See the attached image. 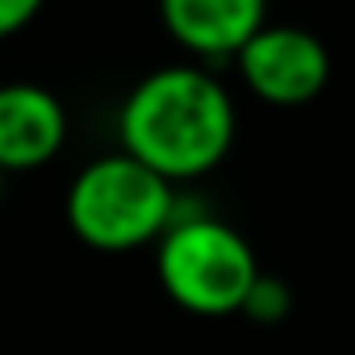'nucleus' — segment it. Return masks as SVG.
I'll return each instance as SVG.
<instances>
[{"label":"nucleus","instance_id":"obj_1","mask_svg":"<svg viewBox=\"0 0 355 355\" xmlns=\"http://www.w3.org/2000/svg\"><path fill=\"white\" fill-rule=\"evenodd\" d=\"M239 113L218 76L193 63H171L142 76L117 113L121 150L146 163L167 184L214 171L234 146Z\"/></svg>","mask_w":355,"mask_h":355},{"label":"nucleus","instance_id":"obj_2","mask_svg":"<svg viewBox=\"0 0 355 355\" xmlns=\"http://www.w3.org/2000/svg\"><path fill=\"white\" fill-rule=\"evenodd\" d=\"M175 222V189L125 150L92 159L67 189V226L92 251H138Z\"/></svg>","mask_w":355,"mask_h":355},{"label":"nucleus","instance_id":"obj_3","mask_svg":"<svg viewBox=\"0 0 355 355\" xmlns=\"http://www.w3.org/2000/svg\"><path fill=\"white\" fill-rule=\"evenodd\" d=\"M155 263H159L163 293L180 309L201 318L243 313V301L259 280V263L247 239L234 226L205 214L197 218L175 214V222L159 239Z\"/></svg>","mask_w":355,"mask_h":355},{"label":"nucleus","instance_id":"obj_4","mask_svg":"<svg viewBox=\"0 0 355 355\" xmlns=\"http://www.w3.org/2000/svg\"><path fill=\"white\" fill-rule=\"evenodd\" d=\"M239 76L243 84L280 109L293 105H309L313 96H322V88L330 84V51L318 34L301 30V26H263L239 55Z\"/></svg>","mask_w":355,"mask_h":355},{"label":"nucleus","instance_id":"obj_5","mask_svg":"<svg viewBox=\"0 0 355 355\" xmlns=\"http://www.w3.org/2000/svg\"><path fill=\"white\" fill-rule=\"evenodd\" d=\"M67 142L63 101L30 80L0 84V171H34Z\"/></svg>","mask_w":355,"mask_h":355},{"label":"nucleus","instance_id":"obj_6","mask_svg":"<svg viewBox=\"0 0 355 355\" xmlns=\"http://www.w3.org/2000/svg\"><path fill=\"white\" fill-rule=\"evenodd\" d=\"M159 17L189 55L234 59L268 26V0H159Z\"/></svg>","mask_w":355,"mask_h":355},{"label":"nucleus","instance_id":"obj_7","mask_svg":"<svg viewBox=\"0 0 355 355\" xmlns=\"http://www.w3.org/2000/svg\"><path fill=\"white\" fill-rule=\"evenodd\" d=\"M288 309H293V293H288V284L276 280V276H263V272H259V280L251 284V293H247V301H243V313H247L251 322L272 326V322H284Z\"/></svg>","mask_w":355,"mask_h":355},{"label":"nucleus","instance_id":"obj_8","mask_svg":"<svg viewBox=\"0 0 355 355\" xmlns=\"http://www.w3.org/2000/svg\"><path fill=\"white\" fill-rule=\"evenodd\" d=\"M42 5H46V0H0V38L21 34L42 13Z\"/></svg>","mask_w":355,"mask_h":355},{"label":"nucleus","instance_id":"obj_9","mask_svg":"<svg viewBox=\"0 0 355 355\" xmlns=\"http://www.w3.org/2000/svg\"><path fill=\"white\" fill-rule=\"evenodd\" d=\"M0 197H5V171H0Z\"/></svg>","mask_w":355,"mask_h":355}]
</instances>
